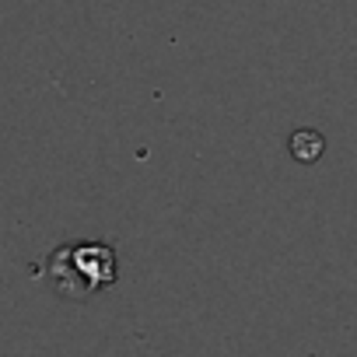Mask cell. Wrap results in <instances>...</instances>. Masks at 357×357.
Listing matches in <instances>:
<instances>
[{
    "label": "cell",
    "mask_w": 357,
    "mask_h": 357,
    "mask_svg": "<svg viewBox=\"0 0 357 357\" xmlns=\"http://www.w3.org/2000/svg\"><path fill=\"white\" fill-rule=\"evenodd\" d=\"M322 133H315V130H298L294 137H291V154H294V161H305V165H312V161H319V154H322Z\"/></svg>",
    "instance_id": "2"
},
{
    "label": "cell",
    "mask_w": 357,
    "mask_h": 357,
    "mask_svg": "<svg viewBox=\"0 0 357 357\" xmlns=\"http://www.w3.org/2000/svg\"><path fill=\"white\" fill-rule=\"evenodd\" d=\"M116 280V256L102 242H74L53 256V284L70 294H91Z\"/></svg>",
    "instance_id": "1"
}]
</instances>
